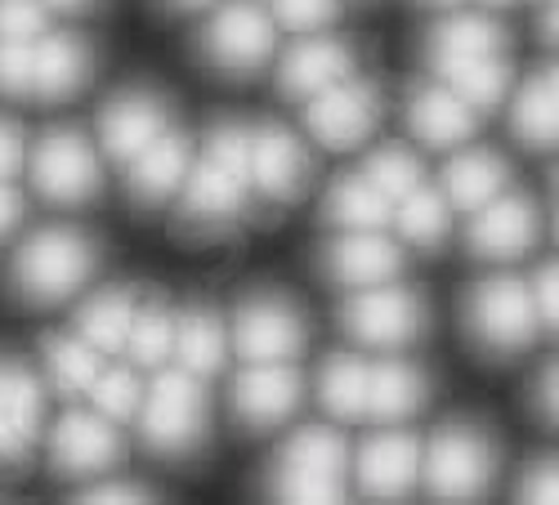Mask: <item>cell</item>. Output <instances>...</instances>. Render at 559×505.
<instances>
[{"instance_id": "6da1fadb", "label": "cell", "mask_w": 559, "mask_h": 505, "mask_svg": "<svg viewBox=\"0 0 559 505\" xmlns=\"http://www.w3.org/2000/svg\"><path fill=\"white\" fill-rule=\"evenodd\" d=\"M99 264V251L76 228H40L14 255V287L32 304H59L76 296Z\"/></svg>"}, {"instance_id": "7a4b0ae2", "label": "cell", "mask_w": 559, "mask_h": 505, "mask_svg": "<svg viewBox=\"0 0 559 505\" xmlns=\"http://www.w3.org/2000/svg\"><path fill=\"white\" fill-rule=\"evenodd\" d=\"M349 447L336 430H300L273 466L269 492L277 501H345L349 496Z\"/></svg>"}, {"instance_id": "3957f363", "label": "cell", "mask_w": 559, "mask_h": 505, "mask_svg": "<svg viewBox=\"0 0 559 505\" xmlns=\"http://www.w3.org/2000/svg\"><path fill=\"white\" fill-rule=\"evenodd\" d=\"M465 323L475 340L492 353H515L528 349L542 332V317L533 304V291L520 278H488L465 300Z\"/></svg>"}, {"instance_id": "277c9868", "label": "cell", "mask_w": 559, "mask_h": 505, "mask_svg": "<svg viewBox=\"0 0 559 505\" xmlns=\"http://www.w3.org/2000/svg\"><path fill=\"white\" fill-rule=\"evenodd\" d=\"M206 438V394L189 372H162L144 407V443L162 456H183Z\"/></svg>"}, {"instance_id": "5b68a950", "label": "cell", "mask_w": 559, "mask_h": 505, "mask_svg": "<svg viewBox=\"0 0 559 505\" xmlns=\"http://www.w3.org/2000/svg\"><path fill=\"white\" fill-rule=\"evenodd\" d=\"M426 470V488L443 501H471V496H484L492 488V474H497V456H492V443L471 430V425H448L435 443H430V456L421 461Z\"/></svg>"}, {"instance_id": "8992f818", "label": "cell", "mask_w": 559, "mask_h": 505, "mask_svg": "<svg viewBox=\"0 0 559 505\" xmlns=\"http://www.w3.org/2000/svg\"><path fill=\"white\" fill-rule=\"evenodd\" d=\"M305 121H309L318 144L345 153V148L362 144L367 134L377 130V121H381V95H377V85L341 76L328 89H318L309 112H305Z\"/></svg>"}, {"instance_id": "52a82bcc", "label": "cell", "mask_w": 559, "mask_h": 505, "mask_svg": "<svg viewBox=\"0 0 559 505\" xmlns=\"http://www.w3.org/2000/svg\"><path fill=\"white\" fill-rule=\"evenodd\" d=\"M341 323H345V332L354 340L390 349V345H407V340L421 336L426 304H421V296L407 291V287H381L377 282V291H358L341 309Z\"/></svg>"}, {"instance_id": "ba28073f", "label": "cell", "mask_w": 559, "mask_h": 505, "mask_svg": "<svg viewBox=\"0 0 559 505\" xmlns=\"http://www.w3.org/2000/svg\"><path fill=\"white\" fill-rule=\"evenodd\" d=\"M32 175H36V189L50 202H85L99 193V179H104L95 148H90L85 134H76V130L45 134L36 148V161H32Z\"/></svg>"}, {"instance_id": "9c48e42d", "label": "cell", "mask_w": 559, "mask_h": 505, "mask_svg": "<svg viewBox=\"0 0 559 505\" xmlns=\"http://www.w3.org/2000/svg\"><path fill=\"white\" fill-rule=\"evenodd\" d=\"M233 345L247 362H292L305 349V317L273 296H255L233 317Z\"/></svg>"}, {"instance_id": "30bf717a", "label": "cell", "mask_w": 559, "mask_h": 505, "mask_svg": "<svg viewBox=\"0 0 559 505\" xmlns=\"http://www.w3.org/2000/svg\"><path fill=\"white\" fill-rule=\"evenodd\" d=\"M202 55L224 72H251L273 55V19L255 10L251 0L224 5L206 32H202Z\"/></svg>"}, {"instance_id": "8fae6325", "label": "cell", "mask_w": 559, "mask_h": 505, "mask_svg": "<svg viewBox=\"0 0 559 505\" xmlns=\"http://www.w3.org/2000/svg\"><path fill=\"white\" fill-rule=\"evenodd\" d=\"M40 385L23 362L0 358V470H19L40 438Z\"/></svg>"}, {"instance_id": "7c38bea8", "label": "cell", "mask_w": 559, "mask_h": 505, "mask_svg": "<svg viewBox=\"0 0 559 505\" xmlns=\"http://www.w3.org/2000/svg\"><path fill=\"white\" fill-rule=\"evenodd\" d=\"M300 389L305 385L292 362H251L233 385V411L251 430H273L300 407Z\"/></svg>"}, {"instance_id": "4fadbf2b", "label": "cell", "mask_w": 559, "mask_h": 505, "mask_svg": "<svg viewBox=\"0 0 559 505\" xmlns=\"http://www.w3.org/2000/svg\"><path fill=\"white\" fill-rule=\"evenodd\" d=\"M50 456L59 474H99L121 456V438L108 417L99 411H68L55 425Z\"/></svg>"}, {"instance_id": "5bb4252c", "label": "cell", "mask_w": 559, "mask_h": 505, "mask_svg": "<svg viewBox=\"0 0 559 505\" xmlns=\"http://www.w3.org/2000/svg\"><path fill=\"white\" fill-rule=\"evenodd\" d=\"M537 238V211L520 193H497L479 206V219L471 224V251L484 260H520Z\"/></svg>"}, {"instance_id": "9a60e30c", "label": "cell", "mask_w": 559, "mask_h": 505, "mask_svg": "<svg viewBox=\"0 0 559 505\" xmlns=\"http://www.w3.org/2000/svg\"><path fill=\"white\" fill-rule=\"evenodd\" d=\"M251 179L260 183V193L287 202L300 197L309 183V153L283 125H260L251 130Z\"/></svg>"}, {"instance_id": "2e32d148", "label": "cell", "mask_w": 559, "mask_h": 505, "mask_svg": "<svg viewBox=\"0 0 559 505\" xmlns=\"http://www.w3.org/2000/svg\"><path fill=\"white\" fill-rule=\"evenodd\" d=\"M170 108L157 95H144V89H130V95H117L104 112H99V140L108 148V157L130 161L139 148H148L157 134L166 130Z\"/></svg>"}, {"instance_id": "e0dca14e", "label": "cell", "mask_w": 559, "mask_h": 505, "mask_svg": "<svg viewBox=\"0 0 559 505\" xmlns=\"http://www.w3.org/2000/svg\"><path fill=\"white\" fill-rule=\"evenodd\" d=\"M421 479V443L412 434H381L358 456V488L377 501L407 496Z\"/></svg>"}, {"instance_id": "ac0fdd59", "label": "cell", "mask_w": 559, "mask_h": 505, "mask_svg": "<svg viewBox=\"0 0 559 505\" xmlns=\"http://www.w3.org/2000/svg\"><path fill=\"white\" fill-rule=\"evenodd\" d=\"M403 251L381 238V228H345V238L328 247V273L345 287H377L399 278Z\"/></svg>"}, {"instance_id": "d6986e66", "label": "cell", "mask_w": 559, "mask_h": 505, "mask_svg": "<svg viewBox=\"0 0 559 505\" xmlns=\"http://www.w3.org/2000/svg\"><path fill=\"white\" fill-rule=\"evenodd\" d=\"M407 125L421 144L430 148H452V144H465L475 134L479 117L471 104H461L448 85H426L416 89L412 104H407Z\"/></svg>"}, {"instance_id": "ffe728a7", "label": "cell", "mask_w": 559, "mask_h": 505, "mask_svg": "<svg viewBox=\"0 0 559 505\" xmlns=\"http://www.w3.org/2000/svg\"><path fill=\"white\" fill-rule=\"evenodd\" d=\"M90 68H95V55L81 36H45L32 45V95L63 99L90 81Z\"/></svg>"}, {"instance_id": "44dd1931", "label": "cell", "mask_w": 559, "mask_h": 505, "mask_svg": "<svg viewBox=\"0 0 559 505\" xmlns=\"http://www.w3.org/2000/svg\"><path fill=\"white\" fill-rule=\"evenodd\" d=\"M183 175H189V140L162 130L148 148L130 157V193L139 202H162L179 189Z\"/></svg>"}, {"instance_id": "7402d4cb", "label": "cell", "mask_w": 559, "mask_h": 505, "mask_svg": "<svg viewBox=\"0 0 559 505\" xmlns=\"http://www.w3.org/2000/svg\"><path fill=\"white\" fill-rule=\"evenodd\" d=\"M247 211V179H238L233 170H224L219 161H202L189 175V189H183V219L193 224H219Z\"/></svg>"}, {"instance_id": "603a6c76", "label": "cell", "mask_w": 559, "mask_h": 505, "mask_svg": "<svg viewBox=\"0 0 559 505\" xmlns=\"http://www.w3.org/2000/svg\"><path fill=\"white\" fill-rule=\"evenodd\" d=\"M354 72V55L349 45L322 36V40H305L287 55L283 63V89L287 95H318V89H328L332 81L349 76Z\"/></svg>"}, {"instance_id": "cb8c5ba5", "label": "cell", "mask_w": 559, "mask_h": 505, "mask_svg": "<svg viewBox=\"0 0 559 505\" xmlns=\"http://www.w3.org/2000/svg\"><path fill=\"white\" fill-rule=\"evenodd\" d=\"M426 402V376L412 362H381L367 366V411L377 421H403Z\"/></svg>"}, {"instance_id": "d4e9b609", "label": "cell", "mask_w": 559, "mask_h": 505, "mask_svg": "<svg viewBox=\"0 0 559 505\" xmlns=\"http://www.w3.org/2000/svg\"><path fill=\"white\" fill-rule=\"evenodd\" d=\"M170 358H179V372H189L198 381L215 376L224 366V323L211 309H189L183 317H175V345Z\"/></svg>"}, {"instance_id": "484cf974", "label": "cell", "mask_w": 559, "mask_h": 505, "mask_svg": "<svg viewBox=\"0 0 559 505\" xmlns=\"http://www.w3.org/2000/svg\"><path fill=\"white\" fill-rule=\"evenodd\" d=\"M506 161L488 148H471V153H461L448 170H443V183H448V197L456 211H479L488 197H497L506 189Z\"/></svg>"}, {"instance_id": "4316f807", "label": "cell", "mask_w": 559, "mask_h": 505, "mask_svg": "<svg viewBox=\"0 0 559 505\" xmlns=\"http://www.w3.org/2000/svg\"><path fill=\"white\" fill-rule=\"evenodd\" d=\"M448 89L461 99V104H471L475 112H488L501 104L506 95V85H510V72L501 63V55H479V59H448L439 63Z\"/></svg>"}, {"instance_id": "83f0119b", "label": "cell", "mask_w": 559, "mask_h": 505, "mask_svg": "<svg viewBox=\"0 0 559 505\" xmlns=\"http://www.w3.org/2000/svg\"><path fill=\"white\" fill-rule=\"evenodd\" d=\"M510 130H515V140L528 144V148L555 144L559 112H555V76L550 72L528 76V85L520 89L515 108H510Z\"/></svg>"}, {"instance_id": "f1b7e54d", "label": "cell", "mask_w": 559, "mask_h": 505, "mask_svg": "<svg viewBox=\"0 0 559 505\" xmlns=\"http://www.w3.org/2000/svg\"><path fill=\"white\" fill-rule=\"evenodd\" d=\"M394 202L367 175H345L328 193V219L341 228H385Z\"/></svg>"}, {"instance_id": "f546056e", "label": "cell", "mask_w": 559, "mask_h": 505, "mask_svg": "<svg viewBox=\"0 0 559 505\" xmlns=\"http://www.w3.org/2000/svg\"><path fill=\"white\" fill-rule=\"evenodd\" d=\"M501 27L479 19V14H456L448 23H439L430 32V59L448 63V59H479V55H501Z\"/></svg>"}, {"instance_id": "4dcf8cb0", "label": "cell", "mask_w": 559, "mask_h": 505, "mask_svg": "<svg viewBox=\"0 0 559 505\" xmlns=\"http://www.w3.org/2000/svg\"><path fill=\"white\" fill-rule=\"evenodd\" d=\"M130 317H134V300L126 291H104L76 313V332H81L85 345H95L104 353H117V349H126Z\"/></svg>"}, {"instance_id": "1f68e13d", "label": "cell", "mask_w": 559, "mask_h": 505, "mask_svg": "<svg viewBox=\"0 0 559 505\" xmlns=\"http://www.w3.org/2000/svg\"><path fill=\"white\" fill-rule=\"evenodd\" d=\"M318 398H322V407H328L332 417L358 421L367 411V362L345 358V353L332 358L328 366H322V376H318Z\"/></svg>"}, {"instance_id": "d6a6232c", "label": "cell", "mask_w": 559, "mask_h": 505, "mask_svg": "<svg viewBox=\"0 0 559 505\" xmlns=\"http://www.w3.org/2000/svg\"><path fill=\"white\" fill-rule=\"evenodd\" d=\"M390 219H399V233L416 247H435L448 238L452 228V215H448V202L426 189V183H416L407 197H399V211H390Z\"/></svg>"}, {"instance_id": "836d02e7", "label": "cell", "mask_w": 559, "mask_h": 505, "mask_svg": "<svg viewBox=\"0 0 559 505\" xmlns=\"http://www.w3.org/2000/svg\"><path fill=\"white\" fill-rule=\"evenodd\" d=\"M170 345H175V313H170L162 300L134 304L130 332H126V349L134 353V362L162 366V362L170 358Z\"/></svg>"}, {"instance_id": "e575fe53", "label": "cell", "mask_w": 559, "mask_h": 505, "mask_svg": "<svg viewBox=\"0 0 559 505\" xmlns=\"http://www.w3.org/2000/svg\"><path fill=\"white\" fill-rule=\"evenodd\" d=\"M45 362H50V376L63 394H85L90 381L99 376V358H95V345H85L76 336H59L45 349Z\"/></svg>"}, {"instance_id": "d590c367", "label": "cell", "mask_w": 559, "mask_h": 505, "mask_svg": "<svg viewBox=\"0 0 559 505\" xmlns=\"http://www.w3.org/2000/svg\"><path fill=\"white\" fill-rule=\"evenodd\" d=\"M90 398H95L99 417H108L117 425V421H130L134 411H139V402H144V389H139L134 372H126V366H112V372H99L95 381H90Z\"/></svg>"}, {"instance_id": "8d00e7d4", "label": "cell", "mask_w": 559, "mask_h": 505, "mask_svg": "<svg viewBox=\"0 0 559 505\" xmlns=\"http://www.w3.org/2000/svg\"><path fill=\"white\" fill-rule=\"evenodd\" d=\"M377 189L390 197V202H399V197H407L416 183H426V170H421V161H416L412 153H403V148H381L377 157L367 161V170H362Z\"/></svg>"}, {"instance_id": "74e56055", "label": "cell", "mask_w": 559, "mask_h": 505, "mask_svg": "<svg viewBox=\"0 0 559 505\" xmlns=\"http://www.w3.org/2000/svg\"><path fill=\"white\" fill-rule=\"evenodd\" d=\"M206 157L219 161L224 170H233L238 179H251V130L233 125V121L215 125L211 140H206Z\"/></svg>"}, {"instance_id": "f35d334b", "label": "cell", "mask_w": 559, "mask_h": 505, "mask_svg": "<svg viewBox=\"0 0 559 505\" xmlns=\"http://www.w3.org/2000/svg\"><path fill=\"white\" fill-rule=\"evenodd\" d=\"M0 95H32V45L0 40Z\"/></svg>"}, {"instance_id": "ab89813d", "label": "cell", "mask_w": 559, "mask_h": 505, "mask_svg": "<svg viewBox=\"0 0 559 505\" xmlns=\"http://www.w3.org/2000/svg\"><path fill=\"white\" fill-rule=\"evenodd\" d=\"M45 32L40 0H0V40H32Z\"/></svg>"}, {"instance_id": "60d3db41", "label": "cell", "mask_w": 559, "mask_h": 505, "mask_svg": "<svg viewBox=\"0 0 559 505\" xmlns=\"http://www.w3.org/2000/svg\"><path fill=\"white\" fill-rule=\"evenodd\" d=\"M277 23L292 32H313L322 23H332L341 14V0H273Z\"/></svg>"}, {"instance_id": "b9f144b4", "label": "cell", "mask_w": 559, "mask_h": 505, "mask_svg": "<svg viewBox=\"0 0 559 505\" xmlns=\"http://www.w3.org/2000/svg\"><path fill=\"white\" fill-rule=\"evenodd\" d=\"M559 496V479H555V466L550 461H537L528 474H524V483H520V501H555Z\"/></svg>"}, {"instance_id": "7bdbcfd3", "label": "cell", "mask_w": 559, "mask_h": 505, "mask_svg": "<svg viewBox=\"0 0 559 505\" xmlns=\"http://www.w3.org/2000/svg\"><path fill=\"white\" fill-rule=\"evenodd\" d=\"M528 291H533V304H537L542 327H555V313H559V304H555V264L537 268V278H533Z\"/></svg>"}, {"instance_id": "ee69618b", "label": "cell", "mask_w": 559, "mask_h": 505, "mask_svg": "<svg viewBox=\"0 0 559 505\" xmlns=\"http://www.w3.org/2000/svg\"><path fill=\"white\" fill-rule=\"evenodd\" d=\"M23 134H19V125H10V121H0V179H14L19 170H23Z\"/></svg>"}, {"instance_id": "f6af8a7d", "label": "cell", "mask_w": 559, "mask_h": 505, "mask_svg": "<svg viewBox=\"0 0 559 505\" xmlns=\"http://www.w3.org/2000/svg\"><path fill=\"white\" fill-rule=\"evenodd\" d=\"M81 501H153V492L144 483H95V488H85Z\"/></svg>"}, {"instance_id": "bcb514c9", "label": "cell", "mask_w": 559, "mask_h": 505, "mask_svg": "<svg viewBox=\"0 0 559 505\" xmlns=\"http://www.w3.org/2000/svg\"><path fill=\"white\" fill-rule=\"evenodd\" d=\"M19 219H23V197L10 189V179H0V238L14 233Z\"/></svg>"}, {"instance_id": "7dc6e473", "label": "cell", "mask_w": 559, "mask_h": 505, "mask_svg": "<svg viewBox=\"0 0 559 505\" xmlns=\"http://www.w3.org/2000/svg\"><path fill=\"white\" fill-rule=\"evenodd\" d=\"M537 407L546 411V421H555V366H546L537 381Z\"/></svg>"}, {"instance_id": "c3c4849f", "label": "cell", "mask_w": 559, "mask_h": 505, "mask_svg": "<svg viewBox=\"0 0 559 505\" xmlns=\"http://www.w3.org/2000/svg\"><path fill=\"white\" fill-rule=\"evenodd\" d=\"M45 5H55V10H85V5H95V0H45Z\"/></svg>"}, {"instance_id": "681fc988", "label": "cell", "mask_w": 559, "mask_h": 505, "mask_svg": "<svg viewBox=\"0 0 559 505\" xmlns=\"http://www.w3.org/2000/svg\"><path fill=\"white\" fill-rule=\"evenodd\" d=\"M175 10H202V5H211V0H170Z\"/></svg>"}, {"instance_id": "f907efd6", "label": "cell", "mask_w": 559, "mask_h": 505, "mask_svg": "<svg viewBox=\"0 0 559 505\" xmlns=\"http://www.w3.org/2000/svg\"><path fill=\"white\" fill-rule=\"evenodd\" d=\"M435 5H456V0H435Z\"/></svg>"}, {"instance_id": "816d5d0a", "label": "cell", "mask_w": 559, "mask_h": 505, "mask_svg": "<svg viewBox=\"0 0 559 505\" xmlns=\"http://www.w3.org/2000/svg\"><path fill=\"white\" fill-rule=\"evenodd\" d=\"M492 5H506V0H492Z\"/></svg>"}]
</instances>
